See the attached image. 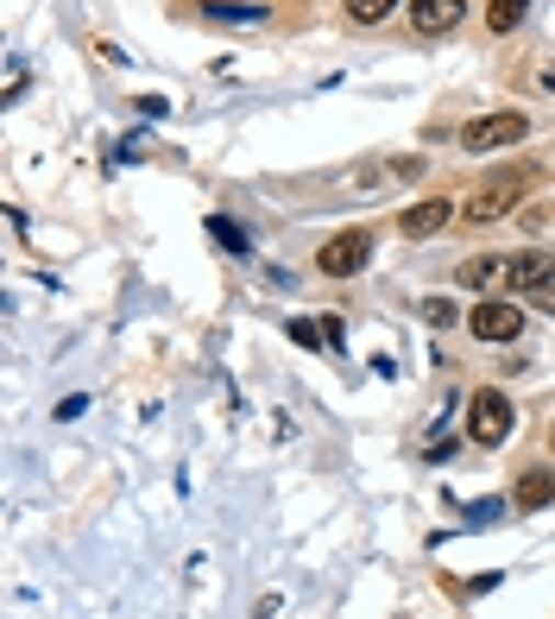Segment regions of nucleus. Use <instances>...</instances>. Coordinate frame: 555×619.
<instances>
[{
    "label": "nucleus",
    "instance_id": "f257e3e1",
    "mask_svg": "<svg viewBox=\"0 0 555 619\" xmlns=\"http://www.w3.org/2000/svg\"><path fill=\"white\" fill-rule=\"evenodd\" d=\"M511 424H518V412H511V398L492 386H479L474 398H467V437L479 442V449H499L505 437H511Z\"/></svg>",
    "mask_w": 555,
    "mask_h": 619
},
{
    "label": "nucleus",
    "instance_id": "f03ea898",
    "mask_svg": "<svg viewBox=\"0 0 555 619\" xmlns=\"http://www.w3.org/2000/svg\"><path fill=\"white\" fill-rule=\"evenodd\" d=\"M524 133H530L524 114H479V121H467L461 146H467V153H499V146H518Z\"/></svg>",
    "mask_w": 555,
    "mask_h": 619
},
{
    "label": "nucleus",
    "instance_id": "7ed1b4c3",
    "mask_svg": "<svg viewBox=\"0 0 555 619\" xmlns=\"http://www.w3.org/2000/svg\"><path fill=\"white\" fill-rule=\"evenodd\" d=\"M467 329H474V341H518V329H524V310L505 304V297H486V304L467 310Z\"/></svg>",
    "mask_w": 555,
    "mask_h": 619
},
{
    "label": "nucleus",
    "instance_id": "20e7f679",
    "mask_svg": "<svg viewBox=\"0 0 555 619\" xmlns=\"http://www.w3.org/2000/svg\"><path fill=\"white\" fill-rule=\"evenodd\" d=\"M366 259H373V234L348 228V234H335V240L322 247V272H328V279H353Z\"/></svg>",
    "mask_w": 555,
    "mask_h": 619
},
{
    "label": "nucleus",
    "instance_id": "39448f33",
    "mask_svg": "<svg viewBox=\"0 0 555 619\" xmlns=\"http://www.w3.org/2000/svg\"><path fill=\"white\" fill-rule=\"evenodd\" d=\"M524 190H530V171H511L505 183H486V190H479L461 215H467V222H499V215H511V203H518Z\"/></svg>",
    "mask_w": 555,
    "mask_h": 619
},
{
    "label": "nucleus",
    "instance_id": "423d86ee",
    "mask_svg": "<svg viewBox=\"0 0 555 619\" xmlns=\"http://www.w3.org/2000/svg\"><path fill=\"white\" fill-rule=\"evenodd\" d=\"M449 215H454L449 196H423L417 209H404V222H398V228L410 234V240H429V234H442V228H449Z\"/></svg>",
    "mask_w": 555,
    "mask_h": 619
},
{
    "label": "nucleus",
    "instance_id": "0eeeda50",
    "mask_svg": "<svg viewBox=\"0 0 555 619\" xmlns=\"http://www.w3.org/2000/svg\"><path fill=\"white\" fill-rule=\"evenodd\" d=\"M505 279H511V291H543V284H555V266H550V254H511L505 259Z\"/></svg>",
    "mask_w": 555,
    "mask_h": 619
},
{
    "label": "nucleus",
    "instance_id": "6e6552de",
    "mask_svg": "<svg viewBox=\"0 0 555 619\" xmlns=\"http://www.w3.org/2000/svg\"><path fill=\"white\" fill-rule=\"evenodd\" d=\"M461 20V0H410V26L417 32H449Z\"/></svg>",
    "mask_w": 555,
    "mask_h": 619
},
{
    "label": "nucleus",
    "instance_id": "1a4fd4ad",
    "mask_svg": "<svg viewBox=\"0 0 555 619\" xmlns=\"http://www.w3.org/2000/svg\"><path fill=\"white\" fill-rule=\"evenodd\" d=\"M202 13L222 20V26H259V20H265V7H247V0H208Z\"/></svg>",
    "mask_w": 555,
    "mask_h": 619
},
{
    "label": "nucleus",
    "instance_id": "9d476101",
    "mask_svg": "<svg viewBox=\"0 0 555 619\" xmlns=\"http://www.w3.org/2000/svg\"><path fill=\"white\" fill-rule=\"evenodd\" d=\"M550 499H555V481L543 474V468H530L524 481H518V506H524V513H543Z\"/></svg>",
    "mask_w": 555,
    "mask_h": 619
},
{
    "label": "nucleus",
    "instance_id": "9b49d317",
    "mask_svg": "<svg viewBox=\"0 0 555 619\" xmlns=\"http://www.w3.org/2000/svg\"><path fill=\"white\" fill-rule=\"evenodd\" d=\"M524 7H530V0H492V7H486V26H492V32H511L518 20H524Z\"/></svg>",
    "mask_w": 555,
    "mask_h": 619
},
{
    "label": "nucleus",
    "instance_id": "f8f14e48",
    "mask_svg": "<svg viewBox=\"0 0 555 619\" xmlns=\"http://www.w3.org/2000/svg\"><path fill=\"white\" fill-rule=\"evenodd\" d=\"M392 7H398V0H348V13L360 20V26H378V20H385Z\"/></svg>",
    "mask_w": 555,
    "mask_h": 619
},
{
    "label": "nucleus",
    "instance_id": "ddd939ff",
    "mask_svg": "<svg viewBox=\"0 0 555 619\" xmlns=\"http://www.w3.org/2000/svg\"><path fill=\"white\" fill-rule=\"evenodd\" d=\"M499 279V259H467L461 266V284H492Z\"/></svg>",
    "mask_w": 555,
    "mask_h": 619
},
{
    "label": "nucleus",
    "instance_id": "4468645a",
    "mask_svg": "<svg viewBox=\"0 0 555 619\" xmlns=\"http://www.w3.org/2000/svg\"><path fill=\"white\" fill-rule=\"evenodd\" d=\"M208 234H215V240H222V247H234V254H247L252 240L240 228H234V222H222V215H215V222H208Z\"/></svg>",
    "mask_w": 555,
    "mask_h": 619
},
{
    "label": "nucleus",
    "instance_id": "2eb2a0df",
    "mask_svg": "<svg viewBox=\"0 0 555 619\" xmlns=\"http://www.w3.org/2000/svg\"><path fill=\"white\" fill-rule=\"evenodd\" d=\"M454 316H461V310H454L449 297H423V323H435V329H442V323H454Z\"/></svg>",
    "mask_w": 555,
    "mask_h": 619
},
{
    "label": "nucleus",
    "instance_id": "dca6fc26",
    "mask_svg": "<svg viewBox=\"0 0 555 619\" xmlns=\"http://www.w3.org/2000/svg\"><path fill=\"white\" fill-rule=\"evenodd\" d=\"M20 89H25V70L20 64H7V89H0V102H20Z\"/></svg>",
    "mask_w": 555,
    "mask_h": 619
},
{
    "label": "nucleus",
    "instance_id": "f3484780",
    "mask_svg": "<svg viewBox=\"0 0 555 619\" xmlns=\"http://www.w3.org/2000/svg\"><path fill=\"white\" fill-rule=\"evenodd\" d=\"M291 336H297V348H316V341H322V329H316V323H303V316H297V323H291Z\"/></svg>",
    "mask_w": 555,
    "mask_h": 619
},
{
    "label": "nucleus",
    "instance_id": "a211bd4d",
    "mask_svg": "<svg viewBox=\"0 0 555 619\" xmlns=\"http://www.w3.org/2000/svg\"><path fill=\"white\" fill-rule=\"evenodd\" d=\"M536 82H543V89H555V64H543V70H536Z\"/></svg>",
    "mask_w": 555,
    "mask_h": 619
}]
</instances>
